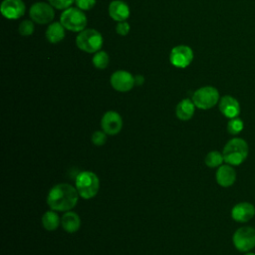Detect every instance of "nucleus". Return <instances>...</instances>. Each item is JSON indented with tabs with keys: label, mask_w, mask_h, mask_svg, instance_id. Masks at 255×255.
Returning <instances> with one entry per match:
<instances>
[{
	"label": "nucleus",
	"mask_w": 255,
	"mask_h": 255,
	"mask_svg": "<svg viewBox=\"0 0 255 255\" xmlns=\"http://www.w3.org/2000/svg\"><path fill=\"white\" fill-rule=\"evenodd\" d=\"M204 161L208 167H211V168L219 167L220 165H222V162L224 161V157L221 152L217 150H212L206 154Z\"/></svg>",
	"instance_id": "obj_21"
},
{
	"label": "nucleus",
	"mask_w": 255,
	"mask_h": 255,
	"mask_svg": "<svg viewBox=\"0 0 255 255\" xmlns=\"http://www.w3.org/2000/svg\"><path fill=\"white\" fill-rule=\"evenodd\" d=\"M255 215V207L250 202H239L231 209V217L233 220L244 223L248 222Z\"/></svg>",
	"instance_id": "obj_13"
},
{
	"label": "nucleus",
	"mask_w": 255,
	"mask_h": 255,
	"mask_svg": "<svg viewBox=\"0 0 255 255\" xmlns=\"http://www.w3.org/2000/svg\"><path fill=\"white\" fill-rule=\"evenodd\" d=\"M109 14L115 21H126L129 16V7L122 0H114L109 5Z\"/></svg>",
	"instance_id": "obj_16"
},
{
	"label": "nucleus",
	"mask_w": 255,
	"mask_h": 255,
	"mask_svg": "<svg viewBox=\"0 0 255 255\" xmlns=\"http://www.w3.org/2000/svg\"><path fill=\"white\" fill-rule=\"evenodd\" d=\"M97 0H75V3L77 5V8L81 10H90L92 9Z\"/></svg>",
	"instance_id": "obj_27"
},
{
	"label": "nucleus",
	"mask_w": 255,
	"mask_h": 255,
	"mask_svg": "<svg viewBox=\"0 0 255 255\" xmlns=\"http://www.w3.org/2000/svg\"><path fill=\"white\" fill-rule=\"evenodd\" d=\"M19 33L22 36H30L34 32V24L33 21L30 20H24L19 25Z\"/></svg>",
	"instance_id": "obj_24"
},
{
	"label": "nucleus",
	"mask_w": 255,
	"mask_h": 255,
	"mask_svg": "<svg viewBox=\"0 0 255 255\" xmlns=\"http://www.w3.org/2000/svg\"><path fill=\"white\" fill-rule=\"evenodd\" d=\"M245 255H255V253H253V252H246Z\"/></svg>",
	"instance_id": "obj_30"
},
{
	"label": "nucleus",
	"mask_w": 255,
	"mask_h": 255,
	"mask_svg": "<svg viewBox=\"0 0 255 255\" xmlns=\"http://www.w3.org/2000/svg\"><path fill=\"white\" fill-rule=\"evenodd\" d=\"M232 242L238 251L249 252L255 247V229L251 226L238 228L232 236Z\"/></svg>",
	"instance_id": "obj_7"
},
{
	"label": "nucleus",
	"mask_w": 255,
	"mask_h": 255,
	"mask_svg": "<svg viewBox=\"0 0 255 255\" xmlns=\"http://www.w3.org/2000/svg\"><path fill=\"white\" fill-rule=\"evenodd\" d=\"M49 4H51L54 8L59 10H65L70 8V6L75 2V0H48Z\"/></svg>",
	"instance_id": "obj_26"
},
{
	"label": "nucleus",
	"mask_w": 255,
	"mask_h": 255,
	"mask_svg": "<svg viewBox=\"0 0 255 255\" xmlns=\"http://www.w3.org/2000/svg\"><path fill=\"white\" fill-rule=\"evenodd\" d=\"M129 29H130V27H129L128 23L126 22V21L119 22V23L117 24V26H116V31H117V33H118L119 35H122V36L128 35V32H129Z\"/></svg>",
	"instance_id": "obj_28"
},
{
	"label": "nucleus",
	"mask_w": 255,
	"mask_h": 255,
	"mask_svg": "<svg viewBox=\"0 0 255 255\" xmlns=\"http://www.w3.org/2000/svg\"><path fill=\"white\" fill-rule=\"evenodd\" d=\"M219 92L216 88L205 86L199 88L193 93L192 101L196 108L200 110H208L213 108L219 102Z\"/></svg>",
	"instance_id": "obj_6"
},
{
	"label": "nucleus",
	"mask_w": 255,
	"mask_h": 255,
	"mask_svg": "<svg viewBox=\"0 0 255 255\" xmlns=\"http://www.w3.org/2000/svg\"><path fill=\"white\" fill-rule=\"evenodd\" d=\"M60 23L65 27V29L74 31V32H81L85 30L87 25V17L83 10L79 8H67L61 14Z\"/></svg>",
	"instance_id": "obj_5"
},
{
	"label": "nucleus",
	"mask_w": 255,
	"mask_h": 255,
	"mask_svg": "<svg viewBox=\"0 0 255 255\" xmlns=\"http://www.w3.org/2000/svg\"><path fill=\"white\" fill-rule=\"evenodd\" d=\"M76 188L84 199H91L97 195L100 188V180L92 171H82L76 178Z\"/></svg>",
	"instance_id": "obj_3"
},
{
	"label": "nucleus",
	"mask_w": 255,
	"mask_h": 255,
	"mask_svg": "<svg viewBox=\"0 0 255 255\" xmlns=\"http://www.w3.org/2000/svg\"><path fill=\"white\" fill-rule=\"evenodd\" d=\"M29 15L35 23L48 24L55 16L54 7L51 4L45 2H37L33 4L29 10Z\"/></svg>",
	"instance_id": "obj_8"
},
{
	"label": "nucleus",
	"mask_w": 255,
	"mask_h": 255,
	"mask_svg": "<svg viewBox=\"0 0 255 255\" xmlns=\"http://www.w3.org/2000/svg\"><path fill=\"white\" fill-rule=\"evenodd\" d=\"M243 128H244L243 121L241 119H239L238 117L230 119L227 124V131L233 135L240 133L242 131Z\"/></svg>",
	"instance_id": "obj_23"
},
{
	"label": "nucleus",
	"mask_w": 255,
	"mask_h": 255,
	"mask_svg": "<svg viewBox=\"0 0 255 255\" xmlns=\"http://www.w3.org/2000/svg\"><path fill=\"white\" fill-rule=\"evenodd\" d=\"M193 60V51L186 45H178L172 48L169 61L170 63L179 69H184L190 65Z\"/></svg>",
	"instance_id": "obj_9"
},
{
	"label": "nucleus",
	"mask_w": 255,
	"mask_h": 255,
	"mask_svg": "<svg viewBox=\"0 0 255 255\" xmlns=\"http://www.w3.org/2000/svg\"><path fill=\"white\" fill-rule=\"evenodd\" d=\"M143 82H144V78L142 77V76H140V75H137V76H135L134 77V83H135V85H141V84H143Z\"/></svg>",
	"instance_id": "obj_29"
},
{
	"label": "nucleus",
	"mask_w": 255,
	"mask_h": 255,
	"mask_svg": "<svg viewBox=\"0 0 255 255\" xmlns=\"http://www.w3.org/2000/svg\"><path fill=\"white\" fill-rule=\"evenodd\" d=\"M61 223V219L59 215L55 212V210L46 211L42 216V224L43 227L48 231H53L58 228Z\"/></svg>",
	"instance_id": "obj_20"
},
{
	"label": "nucleus",
	"mask_w": 255,
	"mask_h": 255,
	"mask_svg": "<svg viewBox=\"0 0 255 255\" xmlns=\"http://www.w3.org/2000/svg\"><path fill=\"white\" fill-rule=\"evenodd\" d=\"M103 36L95 29H85L81 31L77 38L78 48L87 53H97L103 46Z\"/></svg>",
	"instance_id": "obj_4"
},
{
	"label": "nucleus",
	"mask_w": 255,
	"mask_h": 255,
	"mask_svg": "<svg viewBox=\"0 0 255 255\" xmlns=\"http://www.w3.org/2000/svg\"><path fill=\"white\" fill-rule=\"evenodd\" d=\"M195 110V105L190 99L181 100L175 109L176 117L181 121H188L193 117Z\"/></svg>",
	"instance_id": "obj_17"
},
{
	"label": "nucleus",
	"mask_w": 255,
	"mask_h": 255,
	"mask_svg": "<svg viewBox=\"0 0 255 255\" xmlns=\"http://www.w3.org/2000/svg\"><path fill=\"white\" fill-rule=\"evenodd\" d=\"M79 192L69 183H59L53 186L47 196V203L52 210L69 211L78 202Z\"/></svg>",
	"instance_id": "obj_1"
},
{
	"label": "nucleus",
	"mask_w": 255,
	"mask_h": 255,
	"mask_svg": "<svg viewBox=\"0 0 255 255\" xmlns=\"http://www.w3.org/2000/svg\"><path fill=\"white\" fill-rule=\"evenodd\" d=\"M61 225L63 229L68 233H75L80 229L81 219L77 213L73 211H67L62 216Z\"/></svg>",
	"instance_id": "obj_18"
},
{
	"label": "nucleus",
	"mask_w": 255,
	"mask_h": 255,
	"mask_svg": "<svg viewBox=\"0 0 255 255\" xmlns=\"http://www.w3.org/2000/svg\"><path fill=\"white\" fill-rule=\"evenodd\" d=\"M216 182L222 187L231 186L236 180V172L232 165L230 164H222L218 167L215 173Z\"/></svg>",
	"instance_id": "obj_15"
},
{
	"label": "nucleus",
	"mask_w": 255,
	"mask_h": 255,
	"mask_svg": "<svg viewBox=\"0 0 255 255\" xmlns=\"http://www.w3.org/2000/svg\"><path fill=\"white\" fill-rule=\"evenodd\" d=\"M0 10L5 18L15 20L24 15L25 4L22 0H3Z\"/></svg>",
	"instance_id": "obj_12"
},
{
	"label": "nucleus",
	"mask_w": 255,
	"mask_h": 255,
	"mask_svg": "<svg viewBox=\"0 0 255 255\" xmlns=\"http://www.w3.org/2000/svg\"><path fill=\"white\" fill-rule=\"evenodd\" d=\"M111 85L118 92H128L135 85L134 77L124 70L116 71L111 76Z\"/></svg>",
	"instance_id": "obj_10"
},
{
	"label": "nucleus",
	"mask_w": 255,
	"mask_h": 255,
	"mask_svg": "<svg viewBox=\"0 0 255 255\" xmlns=\"http://www.w3.org/2000/svg\"><path fill=\"white\" fill-rule=\"evenodd\" d=\"M65 37V27L59 23L54 22L50 24L46 30V38L51 43H59Z\"/></svg>",
	"instance_id": "obj_19"
},
{
	"label": "nucleus",
	"mask_w": 255,
	"mask_h": 255,
	"mask_svg": "<svg viewBox=\"0 0 255 255\" xmlns=\"http://www.w3.org/2000/svg\"><path fill=\"white\" fill-rule=\"evenodd\" d=\"M249 152L248 143L240 137L231 138L224 145L222 154L224 161L230 165H240L247 158Z\"/></svg>",
	"instance_id": "obj_2"
},
{
	"label": "nucleus",
	"mask_w": 255,
	"mask_h": 255,
	"mask_svg": "<svg viewBox=\"0 0 255 255\" xmlns=\"http://www.w3.org/2000/svg\"><path fill=\"white\" fill-rule=\"evenodd\" d=\"M219 111L224 117L228 119L237 118L240 114L239 102L232 96H223L219 100Z\"/></svg>",
	"instance_id": "obj_14"
},
{
	"label": "nucleus",
	"mask_w": 255,
	"mask_h": 255,
	"mask_svg": "<svg viewBox=\"0 0 255 255\" xmlns=\"http://www.w3.org/2000/svg\"><path fill=\"white\" fill-rule=\"evenodd\" d=\"M93 65L97 68V69H105L108 67L109 62H110V58L107 52L105 51H98L94 57H93Z\"/></svg>",
	"instance_id": "obj_22"
},
{
	"label": "nucleus",
	"mask_w": 255,
	"mask_h": 255,
	"mask_svg": "<svg viewBox=\"0 0 255 255\" xmlns=\"http://www.w3.org/2000/svg\"><path fill=\"white\" fill-rule=\"evenodd\" d=\"M107 140V133L104 130H97L92 135V142L95 145H103Z\"/></svg>",
	"instance_id": "obj_25"
},
{
	"label": "nucleus",
	"mask_w": 255,
	"mask_h": 255,
	"mask_svg": "<svg viewBox=\"0 0 255 255\" xmlns=\"http://www.w3.org/2000/svg\"><path fill=\"white\" fill-rule=\"evenodd\" d=\"M101 127L107 134L115 135L119 133L123 128L122 117L115 111H109L103 116Z\"/></svg>",
	"instance_id": "obj_11"
}]
</instances>
